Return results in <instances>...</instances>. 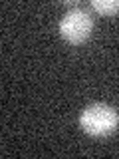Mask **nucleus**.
Segmentation results:
<instances>
[{
	"mask_svg": "<svg viewBox=\"0 0 119 159\" xmlns=\"http://www.w3.org/2000/svg\"><path fill=\"white\" fill-rule=\"evenodd\" d=\"M79 125L87 135L93 137H103L113 133L119 127V111L109 103L97 102L91 106L83 107L79 116Z\"/></svg>",
	"mask_w": 119,
	"mask_h": 159,
	"instance_id": "f257e3e1",
	"label": "nucleus"
},
{
	"mask_svg": "<svg viewBox=\"0 0 119 159\" xmlns=\"http://www.w3.org/2000/svg\"><path fill=\"white\" fill-rule=\"evenodd\" d=\"M91 28H93V20L91 14L83 8H72L62 16L58 24V30L62 34V38L69 44H82L91 36Z\"/></svg>",
	"mask_w": 119,
	"mask_h": 159,
	"instance_id": "f03ea898",
	"label": "nucleus"
},
{
	"mask_svg": "<svg viewBox=\"0 0 119 159\" xmlns=\"http://www.w3.org/2000/svg\"><path fill=\"white\" fill-rule=\"evenodd\" d=\"M89 6L103 16H113L119 12V0H91Z\"/></svg>",
	"mask_w": 119,
	"mask_h": 159,
	"instance_id": "7ed1b4c3",
	"label": "nucleus"
}]
</instances>
